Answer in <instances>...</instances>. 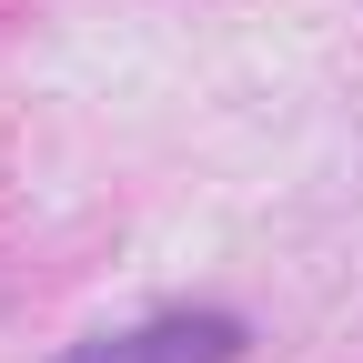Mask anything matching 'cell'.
<instances>
[{
	"label": "cell",
	"instance_id": "obj_1",
	"mask_svg": "<svg viewBox=\"0 0 363 363\" xmlns=\"http://www.w3.org/2000/svg\"><path fill=\"white\" fill-rule=\"evenodd\" d=\"M242 323L233 313H152L131 333H101V343H71L61 363H242Z\"/></svg>",
	"mask_w": 363,
	"mask_h": 363
}]
</instances>
